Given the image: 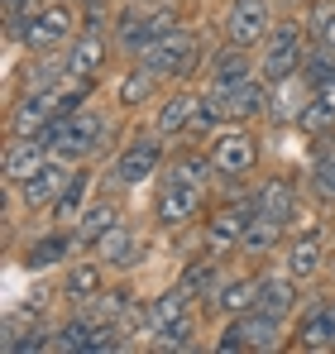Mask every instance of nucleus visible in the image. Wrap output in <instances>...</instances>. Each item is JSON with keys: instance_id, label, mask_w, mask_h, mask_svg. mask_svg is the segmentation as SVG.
<instances>
[{"instance_id": "nucleus-26", "label": "nucleus", "mask_w": 335, "mask_h": 354, "mask_svg": "<svg viewBox=\"0 0 335 354\" xmlns=\"http://www.w3.org/2000/svg\"><path fill=\"white\" fill-rule=\"evenodd\" d=\"M82 201H87V173H77L67 187H62V196L53 201V221H57V225L77 221V216H82Z\"/></svg>"}, {"instance_id": "nucleus-16", "label": "nucleus", "mask_w": 335, "mask_h": 354, "mask_svg": "<svg viewBox=\"0 0 335 354\" xmlns=\"http://www.w3.org/2000/svg\"><path fill=\"white\" fill-rule=\"evenodd\" d=\"M259 211H264L269 221L287 225V221H292V211H297V192H292V182H282V177L264 182V192H259Z\"/></svg>"}, {"instance_id": "nucleus-13", "label": "nucleus", "mask_w": 335, "mask_h": 354, "mask_svg": "<svg viewBox=\"0 0 335 354\" xmlns=\"http://www.w3.org/2000/svg\"><path fill=\"white\" fill-rule=\"evenodd\" d=\"M197 187L192 182H177L172 177V187H163L159 192V221L163 225H187V221H197Z\"/></svg>"}, {"instance_id": "nucleus-31", "label": "nucleus", "mask_w": 335, "mask_h": 354, "mask_svg": "<svg viewBox=\"0 0 335 354\" xmlns=\"http://www.w3.org/2000/svg\"><path fill=\"white\" fill-rule=\"evenodd\" d=\"M187 301H192V292H187V288H177V292H163L159 301H154V321H159V330H163V326H172V321L187 311Z\"/></svg>"}, {"instance_id": "nucleus-19", "label": "nucleus", "mask_w": 335, "mask_h": 354, "mask_svg": "<svg viewBox=\"0 0 335 354\" xmlns=\"http://www.w3.org/2000/svg\"><path fill=\"white\" fill-rule=\"evenodd\" d=\"M244 211H221L211 225H206V244H211V254H221V249H235L239 239H244Z\"/></svg>"}, {"instance_id": "nucleus-39", "label": "nucleus", "mask_w": 335, "mask_h": 354, "mask_svg": "<svg viewBox=\"0 0 335 354\" xmlns=\"http://www.w3.org/2000/svg\"><path fill=\"white\" fill-rule=\"evenodd\" d=\"M82 5L91 10V24H96V19H101V10H106V0H82Z\"/></svg>"}, {"instance_id": "nucleus-23", "label": "nucleus", "mask_w": 335, "mask_h": 354, "mask_svg": "<svg viewBox=\"0 0 335 354\" xmlns=\"http://www.w3.org/2000/svg\"><path fill=\"white\" fill-rule=\"evenodd\" d=\"M278 221H269V216H264V211H259V216H249V225H244V239H239V249H244V254H269V249H273V244H278Z\"/></svg>"}, {"instance_id": "nucleus-3", "label": "nucleus", "mask_w": 335, "mask_h": 354, "mask_svg": "<svg viewBox=\"0 0 335 354\" xmlns=\"http://www.w3.org/2000/svg\"><path fill=\"white\" fill-rule=\"evenodd\" d=\"M273 34V15H269V0H230V15H225V39L249 48V44H264Z\"/></svg>"}, {"instance_id": "nucleus-14", "label": "nucleus", "mask_w": 335, "mask_h": 354, "mask_svg": "<svg viewBox=\"0 0 335 354\" xmlns=\"http://www.w3.org/2000/svg\"><path fill=\"white\" fill-rule=\"evenodd\" d=\"M106 62V39H101V29L91 24V29H82L77 39H72V53H67V72L72 77H91L96 67Z\"/></svg>"}, {"instance_id": "nucleus-38", "label": "nucleus", "mask_w": 335, "mask_h": 354, "mask_svg": "<svg viewBox=\"0 0 335 354\" xmlns=\"http://www.w3.org/2000/svg\"><path fill=\"white\" fill-rule=\"evenodd\" d=\"M316 101H321V106H331V111H335V77H331V82H321V86H316Z\"/></svg>"}, {"instance_id": "nucleus-11", "label": "nucleus", "mask_w": 335, "mask_h": 354, "mask_svg": "<svg viewBox=\"0 0 335 354\" xmlns=\"http://www.w3.org/2000/svg\"><path fill=\"white\" fill-rule=\"evenodd\" d=\"M67 182H72V168H67L62 158H48L39 173L19 187V192H24V201H29V206H48V201L62 196V187H67Z\"/></svg>"}, {"instance_id": "nucleus-34", "label": "nucleus", "mask_w": 335, "mask_h": 354, "mask_svg": "<svg viewBox=\"0 0 335 354\" xmlns=\"http://www.w3.org/2000/svg\"><path fill=\"white\" fill-rule=\"evenodd\" d=\"M192 335H197V326H192L187 316H177L172 326L159 330V345H168V350H192Z\"/></svg>"}, {"instance_id": "nucleus-15", "label": "nucleus", "mask_w": 335, "mask_h": 354, "mask_svg": "<svg viewBox=\"0 0 335 354\" xmlns=\"http://www.w3.org/2000/svg\"><path fill=\"white\" fill-rule=\"evenodd\" d=\"M249 77H254V67H249V58H244V48H239V44L221 48L216 62H211V91H230V86L249 82Z\"/></svg>"}, {"instance_id": "nucleus-25", "label": "nucleus", "mask_w": 335, "mask_h": 354, "mask_svg": "<svg viewBox=\"0 0 335 354\" xmlns=\"http://www.w3.org/2000/svg\"><path fill=\"white\" fill-rule=\"evenodd\" d=\"M53 340L44 335V326H34V330H19V321L10 316V326H5V340H0V350L5 354H29V350H48Z\"/></svg>"}, {"instance_id": "nucleus-7", "label": "nucleus", "mask_w": 335, "mask_h": 354, "mask_svg": "<svg viewBox=\"0 0 335 354\" xmlns=\"http://www.w3.org/2000/svg\"><path fill=\"white\" fill-rule=\"evenodd\" d=\"M72 10L67 5H48V10H39L34 19H29V29H24V44L29 48H57V44H67L72 39Z\"/></svg>"}, {"instance_id": "nucleus-36", "label": "nucleus", "mask_w": 335, "mask_h": 354, "mask_svg": "<svg viewBox=\"0 0 335 354\" xmlns=\"http://www.w3.org/2000/svg\"><path fill=\"white\" fill-rule=\"evenodd\" d=\"M316 187H321V196H331V201H335V149L316 163Z\"/></svg>"}, {"instance_id": "nucleus-28", "label": "nucleus", "mask_w": 335, "mask_h": 354, "mask_svg": "<svg viewBox=\"0 0 335 354\" xmlns=\"http://www.w3.org/2000/svg\"><path fill=\"white\" fill-rule=\"evenodd\" d=\"M96 292H101V268H96V263H77V268L67 273V297L91 301Z\"/></svg>"}, {"instance_id": "nucleus-12", "label": "nucleus", "mask_w": 335, "mask_h": 354, "mask_svg": "<svg viewBox=\"0 0 335 354\" xmlns=\"http://www.w3.org/2000/svg\"><path fill=\"white\" fill-rule=\"evenodd\" d=\"M53 115H57L53 96H48V91H29V96H24V106L10 115V129H15L19 139H34V134H44V129L53 124Z\"/></svg>"}, {"instance_id": "nucleus-2", "label": "nucleus", "mask_w": 335, "mask_h": 354, "mask_svg": "<svg viewBox=\"0 0 335 354\" xmlns=\"http://www.w3.org/2000/svg\"><path fill=\"white\" fill-rule=\"evenodd\" d=\"M139 58H144V67H149L154 77H187V72L197 67V34H187V29H172L168 39L149 44Z\"/></svg>"}, {"instance_id": "nucleus-35", "label": "nucleus", "mask_w": 335, "mask_h": 354, "mask_svg": "<svg viewBox=\"0 0 335 354\" xmlns=\"http://www.w3.org/2000/svg\"><path fill=\"white\" fill-rule=\"evenodd\" d=\"M211 173H216L211 153H206V158H182V163L172 168V177H177V182H192V187H201V182H206Z\"/></svg>"}, {"instance_id": "nucleus-29", "label": "nucleus", "mask_w": 335, "mask_h": 354, "mask_svg": "<svg viewBox=\"0 0 335 354\" xmlns=\"http://www.w3.org/2000/svg\"><path fill=\"white\" fill-rule=\"evenodd\" d=\"M67 249H72V244H67V235L34 239V244H29V259H24V263H29V268H48V263H57V259L67 254Z\"/></svg>"}, {"instance_id": "nucleus-37", "label": "nucleus", "mask_w": 335, "mask_h": 354, "mask_svg": "<svg viewBox=\"0 0 335 354\" xmlns=\"http://www.w3.org/2000/svg\"><path fill=\"white\" fill-rule=\"evenodd\" d=\"M321 44L335 48V10H331V15H321Z\"/></svg>"}, {"instance_id": "nucleus-4", "label": "nucleus", "mask_w": 335, "mask_h": 354, "mask_svg": "<svg viewBox=\"0 0 335 354\" xmlns=\"http://www.w3.org/2000/svg\"><path fill=\"white\" fill-rule=\"evenodd\" d=\"M211 163H216V173L225 177H239L254 168V158H259V149H254V139L244 134V129H221L216 139H211Z\"/></svg>"}, {"instance_id": "nucleus-9", "label": "nucleus", "mask_w": 335, "mask_h": 354, "mask_svg": "<svg viewBox=\"0 0 335 354\" xmlns=\"http://www.w3.org/2000/svg\"><path fill=\"white\" fill-rule=\"evenodd\" d=\"M44 163H48V144H44L39 134H34V139H19V134H15V144L5 149V182H10V187H24Z\"/></svg>"}, {"instance_id": "nucleus-21", "label": "nucleus", "mask_w": 335, "mask_h": 354, "mask_svg": "<svg viewBox=\"0 0 335 354\" xmlns=\"http://www.w3.org/2000/svg\"><path fill=\"white\" fill-rule=\"evenodd\" d=\"M96 254H101L106 263H125V268H129V263H139V249H134V239H129L125 225H111L106 235L96 239Z\"/></svg>"}, {"instance_id": "nucleus-18", "label": "nucleus", "mask_w": 335, "mask_h": 354, "mask_svg": "<svg viewBox=\"0 0 335 354\" xmlns=\"http://www.w3.org/2000/svg\"><path fill=\"white\" fill-rule=\"evenodd\" d=\"M331 345H335V311L331 306L307 311V321H302V350H331Z\"/></svg>"}, {"instance_id": "nucleus-27", "label": "nucleus", "mask_w": 335, "mask_h": 354, "mask_svg": "<svg viewBox=\"0 0 335 354\" xmlns=\"http://www.w3.org/2000/svg\"><path fill=\"white\" fill-rule=\"evenodd\" d=\"M149 96H154V72L139 62V67L120 82V106H139V101H149Z\"/></svg>"}, {"instance_id": "nucleus-24", "label": "nucleus", "mask_w": 335, "mask_h": 354, "mask_svg": "<svg viewBox=\"0 0 335 354\" xmlns=\"http://www.w3.org/2000/svg\"><path fill=\"white\" fill-rule=\"evenodd\" d=\"M316 268H321V239L316 235L287 244V273H292V278H311Z\"/></svg>"}, {"instance_id": "nucleus-6", "label": "nucleus", "mask_w": 335, "mask_h": 354, "mask_svg": "<svg viewBox=\"0 0 335 354\" xmlns=\"http://www.w3.org/2000/svg\"><path fill=\"white\" fill-rule=\"evenodd\" d=\"M211 111L221 120H249L254 111H264L269 106V91L249 77V82H239V86H230V91H211V101H206Z\"/></svg>"}, {"instance_id": "nucleus-32", "label": "nucleus", "mask_w": 335, "mask_h": 354, "mask_svg": "<svg viewBox=\"0 0 335 354\" xmlns=\"http://www.w3.org/2000/svg\"><path fill=\"white\" fill-rule=\"evenodd\" d=\"M62 72H67V62H57V58H44L29 77H24V91H48L53 82H62Z\"/></svg>"}, {"instance_id": "nucleus-33", "label": "nucleus", "mask_w": 335, "mask_h": 354, "mask_svg": "<svg viewBox=\"0 0 335 354\" xmlns=\"http://www.w3.org/2000/svg\"><path fill=\"white\" fill-rule=\"evenodd\" d=\"M87 340H91V326H87V321H67V326L53 335L48 350H87Z\"/></svg>"}, {"instance_id": "nucleus-22", "label": "nucleus", "mask_w": 335, "mask_h": 354, "mask_svg": "<svg viewBox=\"0 0 335 354\" xmlns=\"http://www.w3.org/2000/svg\"><path fill=\"white\" fill-rule=\"evenodd\" d=\"M259 306L273 311V316H287L297 306V288H292V273L287 278H264L259 283Z\"/></svg>"}, {"instance_id": "nucleus-1", "label": "nucleus", "mask_w": 335, "mask_h": 354, "mask_svg": "<svg viewBox=\"0 0 335 354\" xmlns=\"http://www.w3.org/2000/svg\"><path fill=\"white\" fill-rule=\"evenodd\" d=\"M302 67V29L287 19V24H273V34L264 39V82L278 86V82H292Z\"/></svg>"}, {"instance_id": "nucleus-8", "label": "nucleus", "mask_w": 335, "mask_h": 354, "mask_svg": "<svg viewBox=\"0 0 335 354\" xmlns=\"http://www.w3.org/2000/svg\"><path fill=\"white\" fill-rule=\"evenodd\" d=\"M282 316H273V311H264V306H249L230 330L239 335V345L244 350H278L282 345V330H278Z\"/></svg>"}, {"instance_id": "nucleus-17", "label": "nucleus", "mask_w": 335, "mask_h": 354, "mask_svg": "<svg viewBox=\"0 0 335 354\" xmlns=\"http://www.w3.org/2000/svg\"><path fill=\"white\" fill-rule=\"evenodd\" d=\"M201 106L206 101H197V96H172L163 111H159V134H182L187 124L201 120Z\"/></svg>"}, {"instance_id": "nucleus-20", "label": "nucleus", "mask_w": 335, "mask_h": 354, "mask_svg": "<svg viewBox=\"0 0 335 354\" xmlns=\"http://www.w3.org/2000/svg\"><path fill=\"white\" fill-rule=\"evenodd\" d=\"M249 306H259V283L254 278H235L230 288L216 292V311H225V316H244Z\"/></svg>"}, {"instance_id": "nucleus-30", "label": "nucleus", "mask_w": 335, "mask_h": 354, "mask_svg": "<svg viewBox=\"0 0 335 354\" xmlns=\"http://www.w3.org/2000/svg\"><path fill=\"white\" fill-rule=\"evenodd\" d=\"M111 225H120V216H115L111 206H96V211H87V221H82V230H77V239H82V244H96V239L106 235Z\"/></svg>"}, {"instance_id": "nucleus-5", "label": "nucleus", "mask_w": 335, "mask_h": 354, "mask_svg": "<svg viewBox=\"0 0 335 354\" xmlns=\"http://www.w3.org/2000/svg\"><path fill=\"white\" fill-rule=\"evenodd\" d=\"M159 158H163V144H159V139H134V144L115 158V182H120V187L149 182L154 168H159Z\"/></svg>"}, {"instance_id": "nucleus-10", "label": "nucleus", "mask_w": 335, "mask_h": 354, "mask_svg": "<svg viewBox=\"0 0 335 354\" xmlns=\"http://www.w3.org/2000/svg\"><path fill=\"white\" fill-rule=\"evenodd\" d=\"M101 134H106V120L96 115V111H72V120H62L57 149L62 153H91L101 144Z\"/></svg>"}]
</instances>
